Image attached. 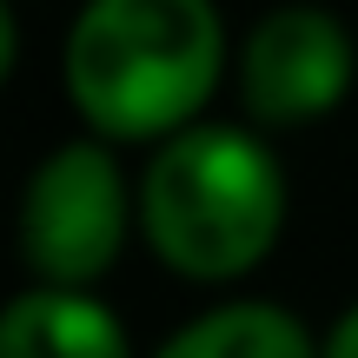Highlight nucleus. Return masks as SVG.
<instances>
[{"instance_id": "obj_1", "label": "nucleus", "mask_w": 358, "mask_h": 358, "mask_svg": "<svg viewBox=\"0 0 358 358\" xmlns=\"http://www.w3.org/2000/svg\"><path fill=\"white\" fill-rule=\"evenodd\" d=\"M226 66L213 0H87L66 34V100L120 146L166 140L206 113Z\"/></svg>"}, {"instance_id": "obj_2", "label": "nucleus", "mask_w": 358, "mask_h": 358, "mask_svg": "<svg viewBox=\"0 0 358 358\" xmlns=\"http://www.w3.org/2000/svg\"><path fill=\"white\" fill-rule=\"evenodd\" d=\"M133 199L153 259L199 285L245 279L285 232V173L272 146L245 127L192 120L166 133Z\"/></svg>"}, {"instance_id": "obj_3", "label": "nucleus", "mask_w": 358, "mask_h": 358, "mask_svg": "<svg viewBox=\"0 0 358 358\" xmlns=\"http://www.w3.org/2000/svg\"><path fill=\"white\" fill-rule=\"evenodd\" d=\"M133 219H140V199H127V179L106 153V133L100 140H66L27 179L20 259L47 285H93L113 272Z\"/></svg>"}, {"instance_id": "obj_4", "label": "nucleus", "mask_w": 358, "mask_h": 358, "mask_svg": "<svg viewBox=\"0 0 358 358\" xmlns=\"http://www.w3.org/2000/svg\"><path fill=\"white\" fill-rule=\"evenodd\" d=\"M358 47L325 7H272L239 47V100L266 127H312L352 93Z\"/></svg>"}, {"instance_id": "obj_5", "label": "nucleus", "mask_w": 358, "mask_h": 358, "mask_svg": "<svg viewBox=\"0 0 358 358\" xmlns=\"http://www.w3.org/2000/svg\"><path fill=\"white\" fill-rule=\"evenodd\" d=\"M0 358H133V345L106 299L40 279L0 312Z\"/></svg>"}, {"instance_id": "obj_6", "label": "nucleus", "mask_w": 358, "mask_h": 358, "mask_svg": "<svg viewBox=\"0 0 358 358\" xmlns=\"http://www.w3.org/2000/svg\"><path fill=\"white\" fill-rule=\"evenodd\" d=\"M153 358H319V345L285 306L232 299V306H213L192 325H179Z\"/></svg>"}, {"instance_id": "obj_7", "label": "nucleus", "mask_w": 358, "mask_h": 358, "mask_svg": "<svg viewBox=\"0 0 358 358\" xmlns=\"http://www.w3.org/2000/svg\"><path fill=\"white\" fill-rule=\"evenodd\" d=\"M319 358H358V306H345V312H338V325L325 332Z\"/></svg>"}]
</instances>
